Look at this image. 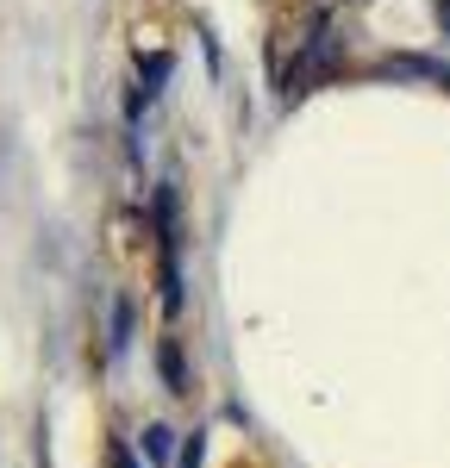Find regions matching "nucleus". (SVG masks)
Wrapping results in <instances>:
<instances>
[{"mask_svg": "<svg viewBox=\"0 0 450 468\" xmlns=\"http://www.w3.org/2000/svg\"><path fill=\"white\" fill-rule=\"evenodd\" d=\"M445 26H450V0H445Z\"/></svg>", "mask_w": 450, "mask_h": 468, "instance_id": "2", "label": "nucleus"}, {"mask_svg": "<svg viewBox=\"0 0 450 468\" xmlns=\"http://www.w3.org/2000/svg\"><path fill=\"white\" fill-rule=\"evenodd\" d=\"M381 69H388V75H425V81H445V88H450V69H445V63H432V57H388Z\"/></svg>", "mask_w": 450, "mask_h": 468, "instance_id": "1", "label": "nucleus"}]
</instances>
